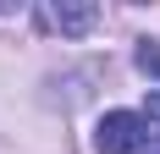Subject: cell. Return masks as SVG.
Here are the masks:
<instances>
[{"label":"cell","mask_w":160,"mask_h":154,"mask_svg":"<svg viewBox=\"0 0 160 154\" xmlns=\"http://www.w3.org/2000/svg\"><path fill=\"white\" fill-rule=\"evenodd\" d=\"M149 143V127L144 116H132V110H111V116H99L94 127V149L99 154H132V149H144Z\"/></svg>","instance_id":"obj_1"},{"label":"cell","mask_w":160,"mask_h":154,"mask_svg":"<svg viewBox=\"0 0 160 154\" xmlns=\"http://www.w3.org/2000/svg\"><path fill=\"white\" fill-rule=\"evenodd\" d=\"M44 22L55 33H88L99 22V6H88V0H50V6H44Z\"/></svg>","instance_id":"obj_2"},{"label":"cell","mask_w":160,"mask_h":154,"mask_svg":"<svg viewBox=\"0 0 160 154\" xmlns=\"http://www.w3.org/2000/svg\"><path fill=\"white\" fill-rule=\"evenodd\" d=\"M138 66L160 77V44H149V39H144V44H138Z\"/></svg>","instance_id":"obj_3"},{"label":"cell","mask_w":160,"mask_h":154,"mask_svg":"<svg viewBox=\"0 0 160 154\" xmlns=\"http://www.w3.org/2000/svg\"><path fill=\"white\" fill-rule=\"evenodd\" d=\"M149 121H160V88L149 94Z\"/></svg>","instance_id":"obj_4"},{"label":"cell","mask_w":160,"mask_h":154,"mask_svg":"<svg viewBox=\"0 0 160 154\" xmlns=\"http://www.w3.org/2000/svg\"><path fill=\"white\" fill-rule=\"evenodd\" d=\"M144 154H160V138H149V143H144Z\"/></svg>","instance_id":"obj_5"}]
</instances>
